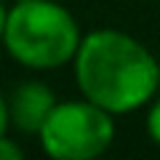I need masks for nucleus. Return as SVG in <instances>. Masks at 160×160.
Instances as JSON below:
<instances>
[{
  "label": "nucleus",
  "instance_id": "obj_1",
  "mask_svg": "<svg viewBox=\"0 0 160 160\" xmlns=\"http://www.w3.org/2000/svg\"><path fill=\"white\" fill-rule=\"evenodd\" d=\"M75 78L86 99L123 115L149 102L160 83V64L126 32L93 29L75 56Z\"/></svg>",
  "mask_w": 160,
  "mask_h": 160
},
{
  "label": "nucleus",
  "instance_id": "obj_2",
  "mask_svg": "<svg viewBox=\"0 0 160 160\" xmlns=\"http://www.w3.org/2000/svg\"><path fill=\"white\" fill-rule=\"evenodd\" d=\"M6 48L19 64L53 69L80 51V29L72 13L53 0H19L3 22Z\"/></svg>",
  "mask_w": 160,
  "mask_h": 160
},
{
  "label": "nucleus",
  "instance_id": "obj_3",
  "mask_svg": "<svg viewBox=\"0 0 160 160\" xmlns=\"http://www.w3.org/2000/svg\"><path fill=\"white\" fill-rule=\"evenodd\" d=\"M109 109L86 102L56 104L40 128V142L56 160H93L115 139V123Z\"/></svg>",
  "mask_w": 160,
  "mask_h": 160
},
{
  "label": "nucleus",
  "instance_id": "obj_4",
  "mask_svg": "<svg viewBox=\"0 0 160 160\" xmlns=\"http://www.w3.org/2000/svg\"><path fill=\"white\" fill-rule=\"evenodd\" d=\"M56 107L53 91L38 80L22 83L11 91V96L0 102V133L6 136L8 123L27 133H40L43 123L48 120V115Z\"/></svg>",
  "mask_w": 160,
  "mask_h": 160
},
{
  "label": "nucleus",
  "instance_id": "obj_5",
  "mask_svg": "<svg viewBox=\"0 0 160 160\" xmlns=\"http://www.w3.org/2000/svg\"><path fill=\"white\" fill-rule=\"evenodd\" d=\"M147 131H149V136H152V142L160 147V99L152 104V109H149V118H147Z\"/></svg>",
  "mask_w": 160,
  "mask_h": 160
},
{
  "label": "nucleus",
  "instance_id": "obj_6",
  "mask_svg": "<svg viewBox=\"0 0 160 160\" xmlns=\"http://www.w3.org/2000/svg\"><path fill=\"white\" fill-rule=\"evenodd\" d=\"M0 152H3V158L6 160H22V149L19 147H13V142L11 139H0Z\"/></svg>",
  "mask_w": 160,
  "mask_h": 160
}]
</instances>
